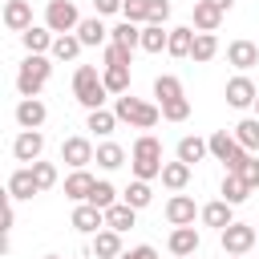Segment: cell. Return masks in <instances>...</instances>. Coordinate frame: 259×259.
<instances>
[{
  "instance_id": "obj_1",
  "label": "cell",
  "mask_w": 259,
  "mask_h": 259,
  "mask_svg": "<svg viewBox=\"0 0 259 259\" xmlns=\"http://www.w3.org/2000/svg\"><path fill=\"white\" fill-rule=\"evenodd\" d=\"M49 77H53V61L45 53H28L20 61V69H16V93L20 97H40V89L49 85Z\"/></svg>"
},
{
  "instance_id": "obj_2",
  "label": "cell",
  "mask_w": 259,
  "mask_h": 259,
  "mask_svg": "<svg viewBox=\"0 0 259 259\" xmlns=\"http://www.w3.org/2000/svg\"><path fill=\"white\" fill-rule=\"evenodd\" d=\"M113 113H117V121H125V125H134V130H154V125L162 121V105L142 101V97H130V93H121V97L113 101Z\"/></svg>"
},
{
  "instance_id": "obj_3",
  "label": "cell",
  "mask_w": 259,
  "mask_h": 259,
  "mask_svg": "<svg viewBox=\"0 0 259 259\" xmlns=\"http://www.w3.org/2000/svg\"><path fill=\"white\" fill-rule=\"evenodd\" d=\"M162 142L154 138V134H142L138 142H134V158H130V170H134V178H162Z\"/></svg>"
},
{
  "instance_id": "obj_4",
  "label": "cell",
  "mask_w": 259,
  "mask_h": 259,
  "mask_svg": "<svg viewBox=\"0 0 259 259\" xmlns=\"http://www.w3.org/2000/svg\"><path fill=\"white\" fill-rule=\"evenodd\" d=\"M73 97H77L85 109H101V105H105L109 89H105V81L97 77L93 65H77V73H73Z\"/></svg>"
},
{
  "instance_id": "obj_5",
  "label": "cell",
  "mask_w": 259,
  "mask_h": 259,
  "mask_svg": "<svg viewBox=\"0 0 259 259\" xmlns=\"http://www.w3.org/2000/svg\"><path fill=\"white\" fill-rule=\"evenodd\" d=\"M206 146H210V158H214V162H223L227 170H243V162L251 158V150H243V146H239V138H235V134H227V130H214V134L206 138Z\"/></svg>"
},
{
  "instance_id": "obj_6",
  "label": "cell",
  "mask_w": 259,
  "mask_h": 259,
  "mask_svg": "<svg viewBox=\"0 0 259 259\" xmlns=\"http://www.w3.org/2000/svg\"><path fill=\"white\" fill-rule=\"evenodd\" d=\"M81 20H85V16L77 12L73 0H49V4H45V24H49L53 32H77Z\"/></svg>"
},
{
  "instance_id": "obj_7",
  "label": "cell",
  "mask_w": 259,
  "mask_h": 259,
  "mask_svg": "<svg viewBox=\"0 0 259 259\" xmlns=\"http://www.w3.org/2000/svg\"><path fill=\"white\" fill-rule=\"evenodd\" d=\"M219 239H223V251H227V255H247V251L259 243V231H255L251 223H231V227L219 231Z\"/></svg>"
},
{
  "instance_id": "obj_8",
  "label": "cell",
  "mask_w": 259,
  "mask_h": 259,
  "mask_svg": "<svg viewBox=\"0 0 259 259\" xmlns=\"http://www.w3.org/2000/svg\"><path fill=\"white\" fill-rule=\"evenodd\" d=\"M223 97H227V105H231V109H251V105H255V97H259V89H255V81H251L247 73H239V77H231V81H227Z\"/></svg>"
},
{
  "instance_id": "obj_9",
  "label": "cell",
  "mask_w": 259,
  "mask_h": 259,
  "mask_svg": "<svg viewBox=\"0 0 259 259\" xmlns=\"http://www.w3.org/2000/svg\"><path fill=\"white\" fill-rule=\"evenodd\" d=\"M93 154H97V150H93V142H89V138H81V134L61 142V162H65V166H73V170H85V166L93 162Z\"/></svg>"
},
{
  "instance_id": "obj_10",
  "label": "cell",
  "mask_w": 259,
  "mask_h": 259,
  "mask_svg": "<svg viewBox=\"0 0 259 259\" xmlns=\"http://www.w3.org/2000/svg\"><path fill=\"white\" fill-rule=\"evenodd\" d=\"M40 154H45V134H40V130H20V134H16V142H12V158L32 166Z\"/></svg>"
},
{
  "instance_id": "obj_11",
  "label": "cell",
  "mask_w": 259,
  "mask_h": 259,
  "mask_svg": "<svg viewBox=\"0 0 259 259\" xmlns=\"http://www.w3.org/2000/svg\"><path fill=\"white\" fill-rule=\"evenodd\" d=\"M45 117H49V105L40 97H20V105H16V125L20 130H40Z\"/></svg>"
},
{
  "instance_id": "obj_12",
  "label": "cell",
  "mask_w": 259,
  "mask_h": 259,
  "mask_svg": "<svg viewBox=\"0 0 259 259\" xmlns=\"http://www.w3.org/2000/svg\"><path fill=\"white\" fill-rule=\"evenodd\" d=\"M198 214H202V210H198L194 198H186V194H174V198L166 202V223H170V227H194Z\"/></svg>"
},
{
  "instance_id": "obj_13",
  "label": "cell",
  "mask_w": 259,
  "mask_h": 259,
  "mask_svg": "<svg viewBox=\"0 0 259 259\" xmlns=\"http://www.w3.org/2000/svg\"><path fill=\"white\" fill-rule=\"evenodd\" d=\"M73 231H81V235H97L101 227H105V210L101 206H93V202H77V210H73Z\"/></svg>"
},
{
  "instance_id": "obj_14",
  "label": "cell",
  "mask_w": 259,
  "mask_h": 259,
  "mask_svg": "<svg viewBox=\"0 0 259 259\" xmlns=\"http://www.w3.org/2000/svg\"><path fill=\"white\" fill-rule=\"evenodd\" d=\"M227 65H235L239 73H247L251 65H259V40H231L227 45Z\"/></svg>"
},
{
  "instance_id": "obj_15",
  "label": "cell",
  "mask_w": 259,
  "mask_h": 259,
  "mask_svg": "<svg viewBox=\"0 0 259 259\" xmlns=\"http://www.w3.org/2000/svg\"><path fill=\"white\" fill-rule=\"evenodd\" d=\"M4 28L8 32L32 28V4L28 0H4Z\"/></svg>"
},
{
  "instance_id": "obj_16",
  "label": "cell",
  "mask_w": 259,
  "mask_h": 259,
  "mask_svg": "<svg viewBox=\"0 0 259 259\" xmlns=\"http://www.w3.org/2000/svg\"><path fill=\"white\" fill-rule=\"evenodd\" d=\"M32 194H40L32 166H20V170H12V174H8V198H32Z\"/></svg>"
},
{
  "instance_id": "obj_17",
  "label": "cell",
  "mask_w": 259,
  "mask_h": 259,
  "mask_svg": "<svg viewBox=\"0 0 259 259\" xmlns=\"http://www.w3.org/2000/svg\"><path fill=\"white\" fill-rule=\"evenodd\" d=\"M93 186H97V178H93L89 170H73V174L65 178V198H73V202H89Z\"/></svg>"
},
{
  "instance_id": "obj_18",
  "label": "cell",
  "mask_w": 259,
  "mask_h": 259,
  "mask_svg": "<svg viewBox=\"0 0 259 259\" xmlns=\"http://www.w3.org/2000/svg\"><path fill=\"white\" fill-rule=\"evenodd\" d=\"M206 227H214V231H223V227H231L235 223V206L227 202V198H214V202H206L202 206V214H198Z\"/></svg>"
},
{
  "instance_id": "obj_19",
  "label": "cell",
  "mask_w": 259,
  "mask_h": 259,
  "mask_svg": "<svg viewBox=\"0 0 259 259\" xmlns=\"http://www.w3.org/2000/svg\"><path fill=\"white\" fill-rule=\"evenodd\" d=\"M117 255H121V231L101 227L93 235V259H117Z\"/></svg>"
},
{
  "instance_id": "obj_20",
  "label": "cell",
  "mask_w": 259,
  "mask_h": 259,
  "mask_svg": "<svg viewBox=\"0 0 259 259\" xmlns=\"http://www.w3.org/2000/svg\"><path fill=\"white\" fill-rule=\"evenodd\" d=\"M77 36H81V45H85V49L109 45V28L101 24V16H85V20L77 24Z\"/></svg>"
},
{
  "instance_id": "obj_21",
  "label": "cell",
  "mask_w": 259,
  "mask_h": 259,
  "mask_svg": "<svg viewBox=\"0 0 259 259\" xmlns=\"http://www.w3.org/2000/svg\"><path fill=\"white\" fill-rule=\"evenodd\" d=\"M219 190H223V198H227L231 206H239V202H247V198H251V186H247V178H243L239 170H227Z\"/></svg>"
},
{
  "instance_id": "obj_22",
  "label": "cell",
  "mask_w": 259,
  "mask_h": 259,
  "mask_svg": "<svg viewBox=\"0 0 259 259\" xmlns=\"http://www.w3.org/2000/svg\"><path fill=\"white\" fill-rule=\"evenodd\" d=\"M198 231L194 227H174L170 231V239H166V247H170V255H194L198 251Z\"/></svg>"
},
{
  "instance_id": "obj_23",
  "label": "cell",
  "mask_w": 259,
  "mask_h": 259,
  "mask_svg": "<svg viewBox=\"0 0 259 259\" xmlns=\"http://www.w3.org/2000/svg\"><path fill=\"white\" fill-rule=\"evenodd\" d=\"M20 40H24V49H28V53H53V40H57V36H53V28H49V24H32V28H24V32H20Z\"/></svg>"
},
{
  "instance_id": "obj_24",
  "label": "cell",
  "mask_w": 259,
  "mask_h": 259,
  "mask_svg": "<svg viewBox=\"0 0 259 259\" xmlns=\"http://www.w3.org/2000/svg\"><path fill=\"white\" fill-rule=\"evenodd\" d=\"M186 182H190V162H182V158H174V162H166L162 166V186L166 190H186Z\"/></svg>"
},
{
  "instance_id": "obj_25",
  "label": "cell",
  "mask_w": 259,
  "mask_h": 259,
  "mask_svg": "<svg viewBox=\"0 0 259 259\" xmlns=\"http://www.w3.org/2000/svg\"><path fill=\"white\" fill-rule=\"evenodd\" d=\"M81 49H85V45H81V36H77V32H57V40H53V53H49V57H53V61H77V57H81Z\"/></svg>"
},
{
  "instance_id": "obj_26",
  "label": "cell",
  "mask_w": 259,
  "mask_h": 259,
  "mask_svg": "<svg viewBox=\"0 0 259 259\" xmlns=\"http://www.w3.org/2000/svg\"><path fill=\"white\" fill-rule=\"evenodd\" d=\"M138 223V210L130 206V202H113V206H105V227H113V231H130Z\"/></svg>"
},
{
  "instance_id": "obj_27",
  "label": "cell",
  "mask_w": 259,
  "mask_h": 259,
  "mask_svg": "<svg viewBox=\"0 0 259 259\" xmlns=\"http://www.w3.org/2000/svg\"><path fill=\"white\" fill-rule=\"evenodd\" d=\"M194 32H198V28H190V24L170 28V45H166V53H170V57H190V49H194Z\"/></svg>"
},
{
  "instance_id": "obj_28",
  "label": "cell",
  "mask_w": 259,
  "mask_h": 259,
  "mask_svg": "<svg viewBox=\"0 0 259 259\" xmlns=\"http://www.w3.org/2000/svg\"><path fill=\"white\" fill-rule=\"evenodd\" d=\"M219 57V36L214 32H194V49H190V61L194 65H206Z\"/></svg>"
},
{
  "instance_id": "obj_29",
  "label": "cell",
  "mask_w": 259,
  "mask_h": 259,
  "mask_svg": "<svg viewBox=\"0 0 259 259\" xmlns=\"http://www.w3.org/2000/svg\"><path fill=\"white\" fill-rule=\"evenodd\" d=\"M85 130H93L97 138H109V134L117 130V113H113V109H105V105H101V109H89Z\"/></svg>"
},
{
  "instance_id": "obj_30",
  "label": "cell",
  "mask_w": 259,
  "mask_h": 259,
  "mask_svg": "<svg viewBox=\"0 0 259 259\" xmlns=\"http://www.w3.org/2000/svg\"><path fill=\"white\" fill-rule=\"evenodd\" d=\"M174 154H178L182 162H190V166H194V162H202V158L210 154V146H206V138H198V134H186V138L178 142V150H174Z\"/></svg>"
},
{
  "instance_id": "obj_31",
  "label": "cell",
  "mask_w": 259,
  "mask_h": 259,
  "mask_svg": "<svg viewBox=\"0 0 259 259\" xmlns=\"http://www.w3.org/2000/svg\"><path fill=\"white\" fill-rule=\"evenodd\" d=\"M121 202H130L134 210H146V206L154 202V190H150V182H146V178H134V182L121 190Z\"/></svg>"
},
{
  "instance_id": "obj_32",
  "label": "cell",
  "mask_w": 259,
  "mask_h": 259,
  "mask_svg": "<svg viewBox=\"0 0 259 259\" xmlns=\"http://www.w3.org/2000/svg\"><path fill=\"white\" fill-rule=\"evenodd\" d=\"M219 24H223V12L214 4H206V0H194V28L198 32H214Z\"/></svg>"
},
{
  "instance_id": "obj_33",
  "label": "cell",
  "mask_w": 259,
  "mask_h": 259,
  "mask_svg": "<svg viewBox=\"0 0 259 259\" xmlns=\"http://www.w3.org/2000/svg\"><path fill=\"white\" fill-rule=\"evenodd\" d=\"M109 40H117V45H125V49H142V24H134V20L113 24V28H109Z\"/></svg>"
},
{
  "instance_id": "obj_34",
  "label": "cell",
  "mask_w": 259,
  "mask_h": 259,
  "mask_svg": "<svg viewBox=\"0 0 259 259\" xmlns=\"http://www.w3.org/2000/svg\"><path fill=\"white\" fill-rule=\"evenodd\" d=\"M170 45V28L162 24H142V53H162Z\"/></svg>"
},
{
  "instance_id": "obj_35",
  "label": "cell",
  "mask_w": 259,
  "mask_h": 259,
  "mask_svg": "<svg viewBox=\"0 0 259 259\" xmlns=\"http://www.w3.org/2000/svg\"><path fill=\"white\" fill-rule=\"evenodd\" d=\"M101 81H105V89L109 93H130V65H105V73H101Z\"/></svg>"
},
{
  "instance_id": "obj_36",
  "label": "cell",
  "mask_w": 259,
  "mask_h": 259,
  "mask_svg": "<svg viewBox=\"0 0 259 259\" xmlns=\"http://www.w3.org/2000/svg\"><path fill=\"white\" fill-rule=\"evenodd\" d=\"M235 138H239V146L243 150H251V154H259V117H243L235 130H231Z\"/></svg>"
},
{
  "instance_id": "obj_37",
  "label": "cell",
  "mask_w": 259,
  "mask_h": 259,
  "mask_svg": "<svg viewBox=\"0 0 259 259\" xmlns=\"http://www.w3.org/2000/svg\"><path fill=\"white\" fill-rule=\"evenodd\" d=\"M93 162H97L101 170H117V166L125 162V150H121L117 142H101V146H97V154H93Z\"/></svg>"
},
{
  "instance_id": "obj_38",
  "label": "cell",
  "mask_w": 259,
  "mask_h": 259,
  "mask_svg": "<svg viewBox=\"0 0 259 259\" xmlns=\"http://www.w3.org/2000/svg\"><path fill=\"white\" fill-rule=\"evenodd\" d=\"M154 97H158V105H162V101H174V97H182V81H178L174 73H162V77H154Z\"/></svg>"
},
{
  "instance_id": "obj_39",
  "label": "cell",
  "mask_w": 259,
  "mask_h": 259,
  "mask_svg": "<svg viewBox=\"0 0 259 259\" xmlns=\"http://www.w3.org/2000/svg\"><path fill=\"white\" fill-rule=\"evenodd\" d=\"M186 117H190V101H186V97L162 101V121H186Z\"/></svg>"
},
{
  "instance_id": "obj_40",
  "label": "cell",
  "mask_w": 259,
  "mask_h": 259,
  "mask_svg": "<svg viewBox=\"0 0 259 259\" xmlns=\"http://www.w3.org/2000/svg\"><path fill=\"white\" fill-rule=\"evenodd\" d=\"M134 53H138V49H125V45L109 40V45H105V65H134Z\"/></svg>"
},
{
  "instance_id": "obj_41",
  "label": "cell",
  "mask_w": 259,
  "mask_h": 259,
  "mask_svg": "<svg viewBox=\"0 0 259 259\" xmlns=\"http://www.w3.org/2000/svg\"><path fill=\"white\" fill-rule=\"evenodd\" d=\"M32 174H36V186H40V190H53V186H57V166H53V162H40V158H36V162H32Z\"/></svg>"
},
{
  "instance_id": "obj_42",
  "label": "cell",
  "mask_w": 259,
  "mask_h": 259,
  "mask_svg": "<svg viewBox=\"0 0 259 259\" xmlns=\"http://www.w3.org/2000/svg\"><path fill=\"white\" fill-rule=\"evenodd\" d=\"M89 202L105 210V206H113V202H121V198H117V190H113V182H97V186H93V194H89Z\"/></svg>"
},
{
  "instance_id": "obj_43",
  "label": "cell",
  "mask_w": 259,
  "mask_h": 259,
  "mask_svg": "<svg viewBox=\"0 0 259 259\" xmlns=\"http://www.w3.org/2000/svg\"><path fill=\"white\" fill-rule=\"evenodd\" d=\"M121 16L134 20V24H146V16H150V0H121Z\"/></svg>"
},
{
  "instance_id": "obj_44",
  "label": "cell",
  "mask_w": 259,
  "mask_h": 259,
  "mask_svg": "<svg viewBox=\"0 0 259 259\" xmlns=\"http://www.w3.org/2000/svg\"><path fill=\"white\" fill-rule=\"evenodd\" d=\"M170 20V0H150V16L146 24H166Z\"/></svg>"
},
{
  "instance_id": "obj_45",
  "label": "cell",
  "mask_w": 259,
  "mask_h": 259,
  "mask_svg": "<svg viewBox=\"0 0 259 259\" xmlns=\"http://www.w3.org/2000/svg\"><path fill=\"white\" fill-rule=\"evenodd\" d=\"M239 174L247 178V186H251V190H259V158H255V154L243 162V170H239Z\"/></svg>"
},
{
  "instance_id": "obj_46",
  "label": "cell",
  "mask_w": 259,
  "mask_h": 259,
  "mask_svg": "<svg viewBox=\"0 0 259 259\" xmlns=\"http://www.w3.org/2000/svg\"><path fill=\"white\" fill-rule=\"evenodd\" d=\"M117 259H158V251H154L150 243H142V247H130V251H121Z\"/></svg>"
},
{
  "instance_id": "obj_47",
  "label": "cell",
  "mask_w": 259,
  "mask_h": 259,
  "mask_svg": "<svg viewBox=\"0 0 259 259\" xmlns=\"http://www.w3.org/2000/svg\"><path fill=\"white\" fill-rule=\"evenodd\" d=\"M93 12L97 16H113V12H121V0H93Z\"/></svg>"
},
{
  "instance_id": "obj_48",
  "label": "cell",
  "mask_w": 259,
  "mask_h": 259,
  "mask_svg": "<svg viewBox=\"0 0 259 259\" xmlns=\"http://www.w3.org/2000/svg\"><path fill=\"white\" fill-rule=\"evenodd\" d=\"M206 4H214L219 12H231V4H235V0H206Z\"/></svg>"
},
{
  "instance_id": "obj_49",
  "label": "cell",
  "mask_w": 259,
  "mask_h": 259,
  "mask_svg": "<svg viewBox=\"0 0 259 259\" xmlns=\"http://www.w3.org/2000/svg\"><path fill=\"white\" fill-rule=\"evenodd\" d=\"M255 117H259V97H255Z\"/></svg>"
},
{
  "instance_id": "obj_50",
  "label": "cell",
  "mask_w": 259,
  "mask_h": 259,
  "mask_svg": "<svg viewBox=\"0 0 259 259\" xmlns=\"http://www.w3.org/2000/svg\"><path fill=\"white\" fill-rule=\"evenodd\" d=\"M174 259H190V255H174Z\"/></svg>"
},
{
  "instance_id": "obj_51",
  "label": "cell",
  "mask_w": 259,
  "mask_h": 259,
  "mask_svg": "<svg viewBox=\"0 0 259 259\" xmlns=\"http://www.w3.org/2000/svg\"><path fill=\"white\" fill-rule=\"evenodd\" d=\"M227 259H243V255H227Z\"/></svg>"
},
{
  "instance_id": "obj_52",
  "label": "cell",
  "mask_w": 259,
  "mask_h": 259,
  "mask_svg": "<svg viewBox=\"0 0 259 259\" xmlns=\"http://www.w3.org/2000/svg\"><path fill=\"white\" fill-rule=\"evenodd\" d=\"M45 259H61V255H45Z\"/></svg>"
}]
</instances>
